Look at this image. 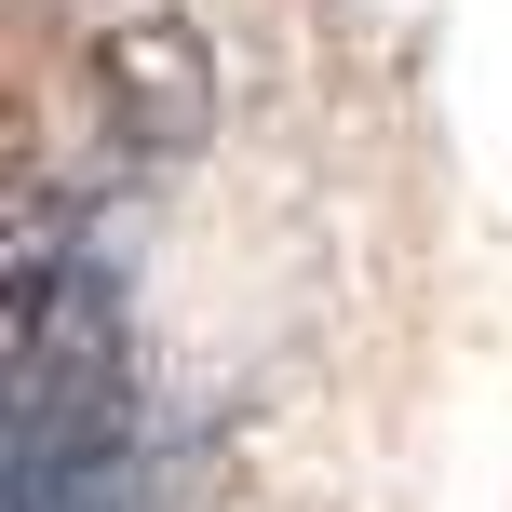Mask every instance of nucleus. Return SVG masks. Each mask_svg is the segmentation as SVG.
Returning <instances> with one entry per match:
<instances>
[{
    "label": "nucleus",
    "instance_id": "nucleus-1",
    "mask_svg": "<svg viewBox=\"0 0 512 512\" xmlns=\"http://www.w3.org/2000/svg\"><path fill=\"white\" fill-rule=\"evenodd\" d=\"M14 418L0 459L14 486L54 472H122L135 459V337H122V270L54 189H14V310H0Z\"/></svg>",
    "mask_w": 512,
    "mask_h": 512
},
{
    "label": "nucleus",
    "instance_id": "nucleus-2",
    "mask_svg": "<svg viewBox=\"0 0 512 512\" xmlns=\"http://www.w3.org/2000/svg\"><path fill=\"white\" fill-rule=\"evenodd\" d=\"M95 108L122 135V162H189L216 135V54L189 14H122L95 41Z\"/></svg>",
    "mask_w": 512,
    "mask_h": 512
}]
</instances>
